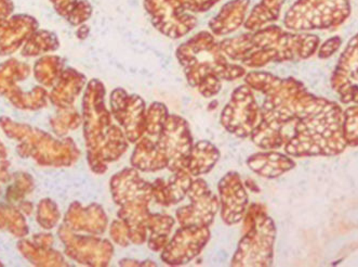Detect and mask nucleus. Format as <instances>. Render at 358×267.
<instances>
[{"instance_id":"nucleus-7","label":"nucleus","mask_w":358,"mask_h":267,"mask_svg":"<svg viewBox=\"0 0 358 267\" xmlns=\"http://www.w3.org/2000/svg\"><path fill=\"white\" fill-rule=\"evenodd\" d=\"M144 9L159 33L179 39L197 25V18L184 7L182 0H144Z\"/></svg>"},{"instance_id":"nucleus-26","label":"nucleus","mask_w":358,"mask_h":267,"mask_svg":"<svg viewBox=\"0 0 358 267\" xmlns=\"http://www.w3.org/2000/svg\"><path fill=\"white\" fill-rule=\"evenodd\" d=\"M340 43H341V41H340L339 37H334V39H330L320 49V57H322V58L330 57L334 51L339 48Z\"/></svg>"},{"instance_id":"nucleus-12","label":"nucleus","mask_w":358,"mask_h":267,"mask_svg":"<svg viewBox=\"0 0 358 267\" xmlns=\"http://www.w3.org/2000/svg\"><path fill=\"white\" fill-rule=\"evenodd\" d=\"M113 200L118 207L150 205L152 184L144 181L138 170L126 167L113 176L110 183Z\"/></svg>"},{"instance_id":"nucleus-28","label":"nucleus","mask_w":358,"mask_h":267,"mask_svg":"<svg viewBox=\"0 0 358 267\" xmlns=\"http://www.w3.org/2000/svg\"><path fill=\"white\" fill-rule=\"evenodd\" d=\"M246 185L248 186V187H250V188H252L253 186H255V185H253L252 181L247 182ZM258 189H259L258 187H255V189H253V191H258Z\"/></svg>"},{"instance_id":"nucleus-9","label":"nucleus","mask_w":358,"mask_h":267,"mask_svg":"<svg viewBox=\"0 0 358 267\" xmlns=\"http://www.w3.org/2000/svg\"><path fill=\"white\" fill-rule=\"evenodd\" d=\"M110 114L124 132L127 139L134 144L145 135L146 104L138 95L116 88L110 94Z\"/></svg>"},{"instance_id":"nucleus-16","label":"nucleus","mask_w":358,"mask_h":267,"mask_svg":"<svg viewBox=\"0 0 358 267\" xmlns=\"http://www.w3.org/2000/svg\"><path fill=\"white\" fill-rule=\"evenodd\" d=\"M132 167L140 172L154 173L167 169V160L158 147L155 139L150 136H143L136 142V148L131 156Z\"/></svg>"},{"instance_id":"nucleus-18","label":"nucleus","mask_w":358,"mask_h":267,"mask_svg":"<svg viewBox=\"0 0 358 267\" xmlns=\"http://www.w3.org/2000/svg\"><path fill=\"white\" fill-rule=\"evenodd\" d=\"M221 154L215 144L207 140H201L193 144L189 160L184 169L193 177H199L209 173L220 159Z\"/></svg>"},{"instance_id":"nucleus-10","label":"nucleus","mask_w":358,"mask_h":267,"mask_svg":"<svg viewBox=\"0 0 358 267\" xmlns=\"http://www.w3.org/2000/svg\"><path fill=\"white\" fill-rule=\"evenodd\" d=\"M187 197L191 203L179 207L176 212L180 226H210L220 210V200L203 178L194 179Z\"/></svg>"},{"instance_id":"nucleus-23","label":"nucleus","mask_w":358,"mask_h":267,"mask_svg":"<svg viewBox=\"0 0 358 267\" xmlns=\"http://www.w3.org/2000/svg\"><path fill=\"white\" fill-rule=\"evenodd\" d=\"M110 235L112 240L120 247L129 246L130 241L129 231L122 219H115L110 224Z\"/></svg>"},{"instance_id":"nucleus-15","label":"nucleus","mask_w":358,"mask_h":267,"mask_svg":"<svg viewBox=\"0 0 358 267\" xmlns=\"http://www.w3.org/2000/svg\"><path fill=\"white\" fill-rule=\"evenodd\" d=\"M250 0H232L221 8L220 13L209 22V29L215 36H225L244 25L248 15Z\"/></svg>"},{"instance_id":"nucleus-24","label":"nucleus","mask_w":358,"mask_h":267,"mask_svg":"<svg viewBox=\"0 0 358 267\" xmlns=\"http://www.w3.org/2000/svg\"><path fill=\"white\" fill-rule=\"evenodd\" d=\"M152 198L155 200L157 205H162V207H171L167 181H165L164 178H157L154 183H152Z\"/></svg>"},{"instance_id":"nucleus-21","label":"nucleus","mask_w":358,"mask_h":267,"mask_svg":"<svg viewBox=\"0 0 358 267\" xmlns=\"http://www.w3.org/2000/svg\"><path fill=\"white\" fill-rule=\"evenodd\" d=\"M193 181V176L185 169L172 172V176L167 182L168 193H169L171 205L181 203L184 197L187 196Z\"/></svg>"},{"instance_id":"nucleus-19","label":"nucleus","mask_w":358,"mask_h":267,"mask_svg":"<svg viewBox=\"0 0 358 267\" xmlns=\"http://www.w3.org/2000/svg\"><path fill=\"white\" fill-rule=\"evenodd\" d=\"M175 219L167 214H150L148 221V231L150 233L148 246L154 252H162L168 241L170 233L175 226Z\"/></svg>"},{"instance_id":"nucleus-11","label":"nucleus","mask_w":358,"mask_h":267,"mask_svg":"<svg viewBox=\"0 0 358 267\" xmlns=\"http://www.w3.org/2000/svg\"><path fill=\"white\" fill-rule=\"evenodd\" d=\"M208 226H180L160 253L167 265L187 264L201 254L210 239Z\"/></svg>"},{"instance_id":"nucleus-20","label":"nucleus","mask_w":358,"mask_h":267,"mask_svg":"<svg viewBox=\"0 0 358 267\" xmlns=\"http://www.w3.org/2000/svg\"><path fill=\"white\" fill-rule=\"evenodd\" d=\"M286 0H261L255 6L245 21V29L256 31L272 22L277 21L280 15L282 5Z\"/></svg>"},{"instance_id":"nucleus-25","label":"nucleus","mask_w":358,"mask_h":267,"mask_svg":"<svg viewBox=\"0 0 358 267\" xmlns=\"http://www.w3.org/2000/svg\"><path fill=\"white\" fill-rule=\"evenodd\" d=\"M184 7L192 13H207L220 0H182Z\"/></svg>"},{"instance_id":"nucleus-4","label":"nucleus","mask_w":358,"mask_h":267,"mask_svg":"<svg viewBox=\"0 0 358 267\" xmlns=\"http://www.w3.org/2000/svg\"><path fill=\"white\" fill-rule=\"evenodd\" d=\"M350 13V0H296L285 15L284 25L294 32L334 29Z\"/></svg>"},{"instance_id":"nucleus-2","label":"nucleus","mask_w":358,"mask_h":267,"mask_svg":"<svg viewBox=\"0 0 358 267\" xmlns=\"http://www.w3.org/2000/svg\"><path fill=\"white\" fill-rule=\"evenodd\" d=\"M176 55L189 86L197 89L205 98L219 94L223 81L239 80L247 73L244 65L227 58L210 32H199L181 43Z\"/></svg>"},{"instance_id":"nucleus-17","label":"nucleus","mask_w":358,"mask_h":267,"mask_svg":"<svg viewBox=\"0 0 358 267\" xmlns=\"http://www.w3.org/2000/svg\"><path fill=\"white\" fill-rule=\"evenodd\" d=\"M247 165L259 176L275 178L286 173L294 166V161L285 154L266 151L252 154L247 159Z\"/></svg>"},{"instance_id":"nucleus-5","label":"nucleus","mask_w":358,"mask_h":267,"mask_svg":"<svg viewBox=\"0 0 358 267\" xmlns=\"http://www.w3.org/2000/svg\"><path fill=\"white\" fill-rule=\"evenodd\" d=\"M276 227L268 212L244 231L231 265L234 267L270 266L273 262Z\"/></svg>"},{"instance_id":"nucleus-8","label":"nucleus","mask_w":358,"mask_h":267,"mask_svg":"<svg viewBox=\"0 0 358 267\" xmlns=\"http://www.w3.org/2000/svg\"><path fill=\"white\" fill-rule=\"evenodd\" d=\"M155 140L167 160V169L170 172L185 167L194 144L187 120L176 114H169Z\"/></svg>"},{"instance_id":"nucleus-1","label":"nucleus","mask_w":358,"mask_h":267,"mask_svg":"<svg viewBox=\"0 0 358 267\" xmlns=\"http://www.w3.org/2000/svg\"><path fill=\"white\" fill-rule=\"evenodd\" d=\"M219 43L229 60L257 69L272 62L308 58L317 50L320 39L315 35L292 33L277 25H265Z\"/></svg>"},{"instance_id":"nucleus-22","label":"nucleus","mask_w":358,"mask_h":267,"mask_svg":"<svg viewBox=\"0 0 358 267\" xmlns=\"http://www.w3.org/2000/svg\"><path fill=\"white\" fill-rule=\"evenodd\" d=\"M169 116L167 107L162 102H153L146 110L145 134L150 137L157 138Z\"/></svg>"},{"instance_id":"nucleus-6","label":"nucleus","mask_w":358,"mask_h":267,"mask_svg":"<svg viewBox=\"0 0 358 267\" xmlns=\"http://www.w3.org/2000/svg\"><path fill=\"white\" fill-rule=\"evenodd\" d=\"M262 118L260 107L256 102L252 89L241 85L233 92L229 104L221 112V125L225 130L239 138L250 137Z\"/></svg>"},{"instance_id":"nucleus-14","label":"nucleus","mask_w":358,"mask_h":267,"mask_svg":"<svg viewBox=\"0 0 358 267\" xmlns=\"http://www.w3.org/2000/svg\"><path fill=\"white\" fill-rule=\"evenodd\" d=\"M332 84L346 102H358V34L342 53Z\"/></svg>"},{"instance_id":"nucleus-27","label":"nucleus","mask_w":358,"mask_h":267,"mask_svg":"<svg viewBox=\"0 0 358 267\" xmlns=\"http://www.w3.org/2000/svg\"><path fill=\"white\" fill-rule=\"evenodd\" d=\"M120 265L122 266H155V263L151 262V261H146V262H138V261L128 260V259H124L120 261Z\"/></svg>"},{"instance_id":"nucleus-3","label":"nucleus","mask_w":358,"mask_h":267,"mask_svg":"<svg viewBox=\"0 0 358 267\" xmlns=\"http://www.w3.org/2000/svg\"><path fill=\"white\" fill-rule=\"evenodd\" d=\"M104 99L106 87L100 81H92L85 97V130L91 169L99 174L106 173L108 163L117 161L129 147L122 128L113 123Z\"/></svg>"},{"instance_id":"nucleus-13","label":"nucleus","mask_w":358,"mask_h":267,"mask_svg":"<svg viewBox=\"0 0 358 267\" xmlns=\"http://www.w3.org/2000/svg\"><path fill=\"white\" fill-rule=\"evenodd\" d=\"M217 189L220 195L221 219L229 226L238 224L248 207V195L241 176L236 172H229L221 178Z\"/></svg>"}]
</instances>
